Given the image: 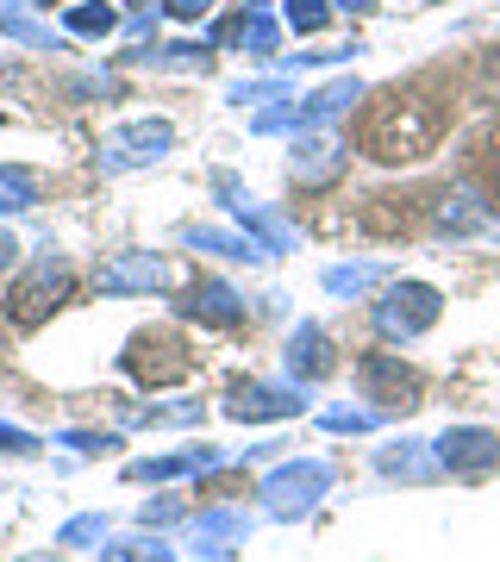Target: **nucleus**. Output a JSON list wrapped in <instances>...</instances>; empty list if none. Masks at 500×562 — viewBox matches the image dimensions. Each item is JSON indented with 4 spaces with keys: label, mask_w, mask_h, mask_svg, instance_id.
I'll list each match as a JSON object with an SVG mask.
<instances>
[{
    "label": "nucleus",
    "mask_w": 500,
    "mask_h": 562,
    "mask_svg": "<svg viewBox=\"0 0 500 562\" xmlns=\"http://www.w3.org/2000/svg\"><path fill=\"white\" fill-rule=\"evenodd\" d=\"M32 562H63V557H32Z\"/></svg>",
    "instance_id": "obj_34"
},
{
    "label": "nucleus",
    "mask_w": 500,
    "mask_h": 562,
    "mask_svg": "<svg viewBox=\"0 0 500 562\" xmlns=\"http://www.w3.org/2000/svg\"><path fill=\"white\" fill-rule=\"evenodd\" d=\"M120 25V7H107V0H76L69 13H63V32L69 38H107Z\"/></svg>",
    "instance_id": "obj_18"
},
{
    "label": "nucleus",
    "mask_w": 500,
    "mask_h": 562,
    "mask_svg": "<svg viewBox=\"0 0 500 562\" xmlns=\"http://www.w3.org/2000/svg\"><path fill=\"white\" fill-rule=\"evenodd\" d=\"M107 562H169V550H163L157 538H138V543H113Z\"/></svg>",
    "instance_id": "obj_26"
},
{
    "label": "nucleus",
    "mask_w": 500,
    "mask_h": 562,
    "mask_svg": "<svg viewBox=\"0 0 500 562\" xmlns=\"http://www.w3.org/2000/svg\"><path fill=\"white\" fill-rule=\"evenodd\" d=\"M251 538V513H238V506H213V513H200L195 519V550L200 557H232L238 543Z\"/></svg>",
    "instance_id": "obj_13"
},
{
    "label": "nucleus",
    "mask_w": 500,
    "mask_h": 562,
    "mask_svg": "<svg viewBox=\"0 0 500 562\" xmlns=\"http://www.w3.org/2000/svg\"><path fill=\"white\" fill-rule=\"evenodd\" d=\"M169 144H176V125L169 120H132V125H113V132L100 138L95 162L107 176H120V169H144V162L169 157Z\"/></svg>",
    "instance_id": "obj_3"
},
{
    "label": "nucleus",
    "mask_w": 500,
    "mask_h": 562,
    "mask_svg": "<svg viewBox=\"0 0 500 562\" xmlns=\"http://www.w3.org/2000/svg\"><path fill=\"white\" fill-rule=\"evenodd\" d=\"M163 7H169V13H176V20H200V13H207V7H213V0H163Z\"/></svg>",
    "instance_id": "obj_31"
},
{
    "label": "nucleus",
    "mask_w": 500,
    "mask_h": 562,
    "mask_svg": "<svg viewBox=\"0 0 500 562\" xmlns=\"http://www.w3.org/2000/svg\"><path fill=\"white\" fill-rule=\"evenodd\" d=\"M332 362H338L332 357V338H325L313 319L288 338V369H295V382H320V375H332Z\"/></svg>",
    "instance_id": "obj_15"
},
{
    "label": "nucleus",
    "mask_w": 500,
    "mask_h": 562,
    "mask_svg": "<svg viewBox=\"0 0 500 562\" xmlns=\"http://www.w3.org/2000/svg\"><path fill=\"white\" fill-rule=\"evenodd\" d=\"M376 413H363V406H338V413H325V431H369Z\"/></svg>",
    "instance_id": "obj_28"
},
{
    "label": "nucleus",
    "mask_w": 500,
    "mask_h": 562,
    "mask_svg": "<svg viewBox=\"0 0 500 562\" xmlns=\"http://www.w3.org/2000/svg\"><path fill=\"white\" fill-rule=\"evenodd\" d=\"M288 176H295L300 188H332V181L344 176V144L332 138V132H320V125L295 132V157H288Z\"/></svg>",
    "instance_id": "obj_7"
},
{
    "label": "nucleus",
    "mask_w": 500,
    "mask_h": 562,
    "mask_svg": "<svg viewBox=\"0 0 500 562\" xmlns=\"http://www.w3.org/2000/svg\"><path fill=\"white\" fill-rule=\"evenodd\" d=\"M188 244H195V250H213V257H263L257 244L251 238H238V232H188Z\"/></svg>",
    "instance_id": "obj_23"
},
{
    "label": "nucleus",
    "mask_w": 500,
    "mask_h": 562,
    "mask_svg": "<svg viewBox=\"0 0 500 562\" xmlns=\"http://www.w3.org/2000/svg\"><path fill=\"white\" fill-rule=\"evenodd\" d=\"M476 225H488V206L463 188V194H444L438 206V232H476Z\"/></svg>",
    "instance_id": "obj_20"
},
{
    "label": "nucleus",
    "mask_w": 500,
    "mask_h": 562,
    "mask_svg": "<svg viewBox=\"0 0 500 562\" xmlns=\"http://www.w3.org/2000/svg\"><path fill=\"white\" fill-rule=\"evenodd\" d=\"M100 294H157L163 288V262L151 250H120L100 262Z\"/></svg>",
    "instance_id": "obj_11"
},
{
    "label": "nucleus",
    "mask_w": 500,
    "mask_h": 562,
    "mask_svg": "<svg viewBox=\"0 0 500 562\" xmlns=\"http://www.w3.org/2000/svg\"><path fill=\"white\" fill-rule=\"evenodd\" d=\"M325 20H332L325 0H288V25L295 32H325Z\"/></svg>",
    "instance_id": "obj_25"
},
{
    "label": "nucleus",
    "mask_w": 500,
    "mask_h": 562,
    "mask_svg": "<svg viewBox=\"0 0 500 562\" xmlns=\"http://www.w3.org/2000/svg\"><path fill=\"white\" fill-rule=\"evenodd\" d=\"M125 369H132L144 387H163V382H181V375L195 369V357H188V344H181L176 331H138L132 350H125Z\"/></svg>",
    "instance_id": "obj_6"
},
{
    "label": "nucleus",
    "mask_w": 500,
    "mask_h": 562,
    "mask_svg": "<svg viewBox=\"0 0 500 562\" xmlns=\"http://www.w3.org/2000/svg\"><path fill=\"white\" fill-rule=\"evenodd\" d=\"M244 7H269V0H244Z\"/></svg>",
    "instance_id": "obj_35"
},
{
    "label": "nucleus",
    "mask_w": 500,
    "mask_h": 562,
    "mask_svg": "<svg viewBox=\"0 0 500 562\" xmlns=\"http://www.w3.org/2000/svg\"><path fill=\"white\" fill-rule=\"evenodd\" d=\"M25 206H38V176L20 162H0V213H25Z\"/></svg>",
    "instance_id": "obj_19"
},
{
    "label": "nucleus",
    "mask_w": 500,
    "mask_h": 562,
    "mask_svg": "<svg viewBox=\"0 0 500 562\" xmlns=\"http://www.w3.org/2000/svg\"><path fill=\"white\" fill-rule=\"evenodd\" d=\"M344 13H376V0H338Z\"/></svg>",
    "instance_id": "obj_33"
},
{
    "label": "nucleus",
    "mask_w": 500,
    "mask_h": 562,
    "mask_svg": "<svg viewBox=\"0 0 500 562\" xmlns=\"http://www.w3.org/2000/svg\"><path fill=\"white\" fill-rule=\"evenodd\" d=\"M100 538H107V519H69V525H63V550H76V543H100Z\"/></svg>",
    "instance_id": "obj_27"
},
{
    "label": "nucleus",
    "mask_w": 500,
    "mask_h": 562,
    "mask_svg": "<svg viewBox=\"0 0 500 562\" xmlns=\"http://www.w3.org/2000/svg\"><path fill=\"white\" fill-rule=\"evenodd\" d=\"M376 276H381L376 262H338V269H325V288H332V294H363Z\"/></svg>",
    "instance_id": "obj_24"
},
{
    "label": "nucleus",
    "mask_w": 500,
    "mask_h": 562,
    "mask_svg": "<svg viewBox=\"0 0 500 562\" xmlns=\"http://www.w3.org/2000/svg\"><path fill=\"white\" fill-rule=\"evenodd\" d=\"M13 262H20V238H13V232H0V269H13Z\"/></svg>",
    "instance_id": "obj_32"
},
{
    "label": "nucleus",
    "mask_w": 500,
    "mask_h": 562,
    "mask_svg": "<svg viewBox=\"0 0 500 562\" xmlns=\"http://www.w3.org/2000/svg\"><path fill=\"white\" fill-rule=\"evenodd\" d=\"M325 487H332V469L307 457V462H281L276 475H269V482L257 487V501L269 506L276 519H300V513H307V506L320 501Z\"/></svg>",
    "instance_id": "obj_5"
},
{
    "label": "nucleus",
    "mask_w": 500,
    "mask_h": 562,
    "mask_svg": "<svg viewBox=\"0 0 500 562\" xmlns=\"http://www.w3.org/2000/svg\"><path fill=\"white\" fill-rule=\"evenodd\" d=\"M357 101H363V81H357V76L325 81L320 94H307V101H295V132H307V125H325V120H338V113H351Z\"/></svg>",
    "instance_id": "obj_14"
},
{
    "label": "nucleus",
    "mask_w": 500,
    "mask_h": 562,
    "mask_svg": "<svg viewBox=\"0 0 500 562\" xmlns=\"http://www.w3.org/2000/svg\"><path fill=\"white\" fill-rule=\"evenodd\" d=\"M181 319H200V325H220V331H232V325H244V294L238 288H225L220 276H200L188 281V294L176 301Z\"/></svg>",
    "instance_id": "obj_9"
},
{
    "label": "nucleus",
    "mask_w": 500,
    "mask_h": 562,
    "mask_svg": "<svg viewBox=\"0 0 500 562\" xmlns=\"http://www.w3.org/2000/svg\"><path fill=\"white\" fill-rule=\"evenodd\" d=\"M495 462H500V438L481 431V425H457V431L438 438V469H451V475H488Z\"/></svg>",
    "instance_id": "obj_10"
},
{
    "label": "nucleus",
    "mask_w": 500,
    "mask_h": 562,
    "mask_svg": "<svg viewBox=\"0 0 500 562\" xmlns=\"http://www.w3.org/2000/svg\"><path fill=\"white\" fill-rule=\"evenodd\" d=\"M281 38V25L263 13V7H244L232 25H220V44H232V50H244V57H269Z\"/></svg>",
    "instance_id": "obj_16"
},
{
    "label": "nucleus",
    "mask_w": 500,
    "mask_h": 562,
    "mask_svg": "<svg viewBox=\"0 0 500 562\" xmlns=\"http://www.w3.org/2000/svg\"><path fill=\"white\" fill-rule=\"evenodd\" d=\"M357 387H363V401H381V406H413L420 401V375H413L400 357H388V350H376V357L357 362Z\"/></svg>",
    "instance_id": "obj_8"
},
{
    "label": "nucleus",
    "mask_w": 500,
    "mask_h": 562,
    "mask_svg": "<svg viewBox=\"0 0 500 562\" xmlns=\"http://www.w3.org/2000/svg\"><path fill=\"white\" fill-rule=\"evenodd\" d=\"M300 387H276V382H244L232 387V401H225V413L244 425H257V419H288V413H300Z\"/></svg>",
    "instance_id": "obj_12"
},
{
    "label": "nucleus",
    "mask_w": 500,
    "mask_h": 562,
    "mask_svg": "<svg viewBox=\"0 0 500 562\" xmlns=\"http://www.w3.org/2000/svg\"><path fill=\"white\" fill-rule=\"evenodd\" d=\"M0 450H7V457H32L38 438H32V431H13V425H0Z\"/></svg>",
    "instance_id": "obj_30"
},
{
    "label": "nucleus",
    "mask_w": 500,
    "mask_h": 562,
    "mask_svg": "<svg viewBox=\"0 0 500 562\" xmlns=\"http://www.w3.org/2000/svg\"><path fill=\"white\" fill-rule=\"evenodd\" d=\"M444 313V294L432 288V281H400V288H388L376 301V331L381 338H420V331H432Z\"/></svg>",
    "instance_id": "obj_2"
},
{
    "label": "nucleus",
    "mask_w": 500,
    "mask_h": 562,
    "mask_svg": "<svg viewBox=\"0 0 500 562\" xmlns=\"http://www.w3.org/2000/svg\"><path fill=\"white\" fill-rule=\"evenodd\" d=\"M0 38H20V44H32V50H57V38H51L44 25L25 20L20 7H0Z\"/></svg>",
    "instance_id": "obj_21"
},
{
    "label": "nucleus",
    "mask_w": 500,
    "mask_h": 562,
    "mask_svg": "<svg viewBox=\"0 0 500 562\" xmlns=\"http://www.w3.org/2000/svg\"><path fill=\"white\" fill-rule=\"evenodd\" d=\"M220 450H188V457H157V462H132L125 475L132 482H169V475H200V469H213Z\"/></svg>",
    "instance_id": "obj_17"
},
{
    "label": "nucleus",
    "mask_w": 500,
    "mask_h": 562,
    "mask_svg": "<svg viewBox=\"0 0 500 562\" xmlns=\"http://www.w3.org/2000/svg\"><path fill=\"white\" fill-rule=\"evenodd\" d=\"M225 101H238V106H251V101H281V81H238Z\"/></svg>",
    "instance_id": "obj_29"
},
{
    "label": "nucleus",
    "mask_w": 500,
    "mask_h": 562,
    "mask_svg": "<svg viewBox=\"0 0 500 562\" xmlns=\"http://www.w3.org/2000/svg\"><path fill=\"white\" fill-rule=\"evenodd\" d=\"M69 281H76V269H69L63 257H38L20 281H13V306H7V313H13V325H25V331H32V325H44L63 306Z\"/></svg>",
    "instance_id": "obj_4"
},
{
    "label": "nucleus",
    "mask_w": 500,
    "mask_h": 562,
    "mask_svg": "<svg viewBox=\"0 0 500 562\" xmlns=\"http://www.w3.org/2000/svg\"><path fill=\"white\" fill-rule=\"evenodd\" d=\"M413 450H420V443H395V450L381 457V475H400V482H425V475L438 469V457H432V462H420Z\"/></svg>",
    "instance_id": "obj_22"
},
{
    "label": "nucleus",
    "mask_w": 500,
    "mask_h": 562,
    "mask_svg": "<svg viewBox=\"0 0 500 562\" xmlns=\"http://www.w3.org/2000/svg\"><path fill=\"white\" fill-rule=\"evenodd\" d=\"M438 106H425V101H413V94H395L388 106H376L369 113V150L376 157H425L432 144H438Z\"/></svg>",
    "instance_id": "obj_1"
}]
</instances>
